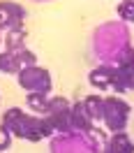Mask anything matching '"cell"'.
Listing matches in <instances>:
<instances>
[{
    "label": "cell",
    "mask_w": 134,
    "mask_h": 153,
    "mask_svg": "<svg viewBox=\"0 0 134 153\" xmlns=\"http://www.w3.org/2000/svg\"><path fill=\"white\" fill-rule=\"evenodd\" d=\"M2 125L10 130L14 137L26 139V142H42L49 139L53 132V125L49 123L46 116H35L28 114L19 107H10L5 114H2Z\"/></svg>",
    "instance_id": "cell-1"
},
{
    "label": "cell",
    "mask_w": 134,
    "mask_h": 153,
    "mask_svg": "<svg viewBox=\"0 0 134 153\" xmlns=\"http://www.w3.org/2000/svg\"><path fill=\"white\" fill-rule=\"evenodd\" d=\"M16 84H19L26 93H44L49 95L51 88H53V81H51V72L42 65H32L26 67L16 74Z\"/></svg>",
    "instance_id": "cell-2"
},
{
    "label": "cell",
    "mask_w": 134,
    "mask_h": 153,
    "mask_svg": "<svg viewBox=\"0 0 134 153\" xmlns=\"http://www.w3.org/2000/svg\"><path fill=\"white\" fill-rule=\"evenodd\" d=\"M127 116H130V105L120 95L104 97V125L111 132H125L127 128Z\"/></svg>",
    "instance_id": "cell-3"
},
{
    "label": "cell",
    "mask_w": 134,
    "mask_h": 153,
    "mask_svg": "<svg viewBox=\"0 0 134 153\" xmlns=\"http://www.w3.org/2000/svg\"><path fill=\"white\" fill-rule=\"evenodd\" d=\"M26 21V10L14 0H0V33L19 28Z\"/></svg>",
    "instance_id": "cell-4"
},
{
    "label": "cell",
    "mask_w": 134,
    "mask_h": 153,
    "mask_svg": "<svg viewBox=\"0 0 134 153\" xmlns=\"http://www.w3.org/2000/svg\"><path fill=\"white\" fill-rule=\"evenodd\" d=\"M113 81H116V65H97L88 72V84L97 91H106V88H113Z\"/></svg>",
    "instance_id": "cell-5"
},
{
    "label": "cell",
    "mask_w": 134,
    "mask_h": 153,
    "mask_svg": "<svg viewBox=\"0 0 134 153\" xmlns=\"http://www.w3.org/2000/svg\"><path fill=\"white\" fill-rule=\"evenodd\" d=\"M69 123H72V132H77V134H88V132H93V128H95V123L90 121L83 102H74V105H72Z\"/></svg>",
    "instance_id": "cell-6"
},
{
    "label": "cell",
    "mask_w": 134,
    "mask_h": 153,
    "mask_svg": "<svg viewBox=\"0 0 134 153\" xmlns=\"http://www.w3.org/2000/svg\"><path fill=\"white\" fill-rule=\"evenodd\" d=\"M116 93H127L134 91V65H118L116 67Z\"/></svg>",
    "instance_id": "cell-7"
},
{
    "label": "cell",
    "mask_w": 134,
    "mask_h": 153,
    "mask_svg": "<svg viewBox=\"0 0 134 153\" xmlns=\"http://www.w3.org/2000/svg\"><path fill=\"white\" fill-rule=\"evenodd\" d=\"M26 42H28V30L19 26V28H12L5 33V51H12V53H16V51H23L26 49Z\"/></svg>",
    "instance_id": "cell-8"
},
{
    "label": "cell",
    "mask_w": 134,
    "mask_h": 153,
    "mask_svg": "<svg viewBox=\"0 0 134 153\" xmlns=\"http://www.w3.org/2000/svg\"><path fill=\"white\" fill-rule=\"evenodd\" d=\"M26 105L35 116H49L51 97L44 95V93H26Z\"/></svg>",
    "instance_id": "cell-9"
},
{
    "label": "cell",
    "mask_w": 134,
    "mask_h": 153,
    "mask_svg": "<svg viewBox=\"0 0 134 153\" xmlns=\"http://www.w3.org/2000/svg\"><path fill=\"white\" fill-rule=\"evenodd\" d=\"M104 153H134V142L125 132L111 134V139L106 142Z\"/></svg>",
    "instance_id": "cell-10"
},
{
    "label": "cell",
    "mask_w": 134,
    "mask_h": 153,
    "mask_svg": "<svg viewBox=\"0 0 134 153\" xmlns=\"http://www.w3.org/2000/svg\"><path fill=\"white\" fill-rule=\"evenodd\" d=\"M83 107H86L88 116H90V121L97 123V121H104V97L99 95H86L83 97Z\"/></svg>",
    "instance_id": "cell-11"
},
{
    "label": "cell",
    "mask_w": 134,
    "mask_h": 153,
    "mask_svg": "<svg viewBox=\"0 0 134 153\" xmlns=\"http://www.w3.org/2000/svg\"><path fill=\"white\" fill-rule=\"evenodd\" d=\"M21 65L16 60V53L12 51H0V74H19Z\"/></svg>",
    "instance_id": "cell-12"
},
{
    "label": "cell",
    "mask_w": 134,
    "mask_h": 153,
    "mask_svg": "<svg viewBox=\"0 0 134 153\" xmlns=\"http://www.w3.org/2000/svg\"><path fill=\"white\" fill-rule=\"evenodd\" d=\"M116 14L125 23H134V0H120L116 7Z\"/></svg>",
    "instance_id": "cell-13"
},
{
    "label": "cell",
    "mask_w": 134,
    "mask_h": 153,
    "mask_svg": "<svg viewBox=\"0 0 134 153\" xmlns=\"http://www.w3.org/2000/svg\"><path fill=\"white\" fill-rule=\"evenodd\" d=\"M16 60H19L21 70H26V67L37 65V53H35V51H30V49L26 47L23 51H16Z\"/></svg>",
    "instance_id": "cell-14"
},
{
    "label": "cell",
    "mask_w": 134,
    "mask_h": 153,
    "mask_svg": "<svg viewBox=\"0 0 134 153\" xmlns=\"http://www.w3.org/2000/svg\"><path fill=\"white\" fill-rule=\"evenodd\" d=\"M12 142H14V134H12L5 125L0 123V153L10 151V149H12Z\"/></svg>",
    "instance_id": "cell-15"
},
{
    "label": "cell",
    "mask_w": 134,
    "mask_h": 153,
    "mask_svg": "<svg viewBox=\"0 0 134 153\" xmlns=\"http://www.w3.org/2000/svg\"><path fill=\"white\" fill-rule=\"evenodd\" d=\"M0 44H2V33H0Z\"/></svg>",
    "instance_id": "cell-16"
}]
</instances>
